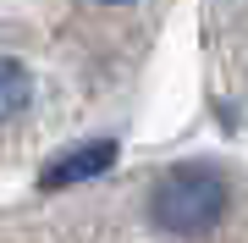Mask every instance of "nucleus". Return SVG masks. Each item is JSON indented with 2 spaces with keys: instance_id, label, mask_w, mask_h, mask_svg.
Segmentation results:
<instances>
[{
  "instance_id": "obj_1",
  "label": "nucleus",
  "mask_w": 248,
  "mask_h": 243,
  "mask_svg": "<svg viewBox=\"0 0 248 243\" xmlns=\"http://www.w3.org/2000/svg\"><path fill=\"white\" fill-rule=\"evenodd\" d=\"M149 216H155L160 232L199 238V232H210V227L226 216V182L215 177V171H204V166H182V171H171L155 188Z\"/></svg>"
},
{
  "instance_id": "obj_3",
  "label": "nucleus",
  "mask_w": 248,
  "mask_h": 243,
  "mask_svg": "<svg viewBox=\"0 0 248 243\" xmlns=\"http://www.w3.org/2000/svg\"><path fill=\"white\" fill-rule=\"evenodd\" d=\"M28 99H33V78H28L11 55H0V127H6L11 116H22Z\"/></svg>"
},
{
  "instance_id": "obj_2",
  "label": "nucleus",
  "mask_w": 248,
  "mask_h": 243,
  "mask_svg": "<svg viewBox=\"0 0 248 243\" xmlns=\"http://www.w3.org/2000/svg\"><path fill=\"white\" fill-rule=\"evenodd\" d=\"M110 166H116V144H110V138H94V144H83V149L61 155V161H50L45 177H39V188H45V194H61V188H78V182L105 177Z\"/></svg>"
},
{
  "instance_id": "obj_4",
  "label": "nucleus",
  "mask_w": 248,
  "mask_h": 243,
  "mask_svg": "<svg viewBox=\"0 0 248 243\" xmlns=\"http://www.w3.org/2000/svg\"><path fill=\"white\" fill-rule=\"evenodd\" d=\"M105 6H122V0H105Z\"/></svg>"
}]
</instances>
